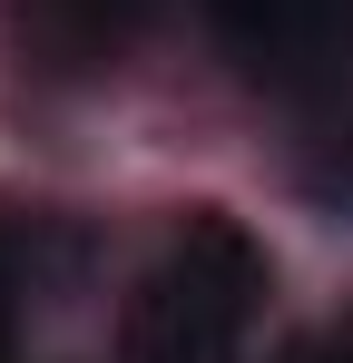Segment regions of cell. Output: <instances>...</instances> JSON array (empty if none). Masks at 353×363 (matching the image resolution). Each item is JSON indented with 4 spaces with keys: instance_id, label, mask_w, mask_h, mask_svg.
I'll list each match as a JSON object with an SVG mask.
<instances>
[{
    "instance_id": "obj_2",
    "label": "cell",
    "mask_w": 353,
    "mask_h": 363,
    "mask_svg": "<svg viewBox=\"0 0 353 363\" xmlns=\"http://www.w3.org/2000/svg\"><path fill=\"white\" fill-rule=\"evenodd\" d=\"M206 20L255 79H324L353 60V0H206Z\"/></svg>"
},
{
    "instance_id": "obj_3",
    "label": "cell",
    "mask_w": 353,
    "mask_h": 363,
    "mask_svg": "<svg viewBox=\"0 0 353 363\" xmlns=\"http://www.w3.org/2000/svg\"><path fill=\"white\" fill-rule=\"evenodd\" d=\"M20 344V275H10V245H0V363Z\"/></svg>"
},
{
    "instance_id": "obj_1",
    "label": "cell",
    "mask_w": 353,
    "mask_h": 363,
    "mask_svg": "<svg viewBox=\"0 0 353 363\" xmlns=\"http://www.w3.org/2000/svg\"><path fill=\"white\" fill-rule=\"evenodd\" d=\"M265 304V245L235 216H186L118 314V363H235Z\"/></svg>"
},
{
    "instance_id": "obj_4",
    "label": "cell",
    "mask_w": 353,
    "mask_h": 363,
    "mask_svg": "<svg viewBox=\"0 0 353 363\" xmlns=\"http://www.w3.org/2000/svg\"><path fill=\"white\" fill-rule=\"evenodd\" d=\"M285 363H353V324H334V334H314V344H294Z\"/></svg>"
}]
</instances>
